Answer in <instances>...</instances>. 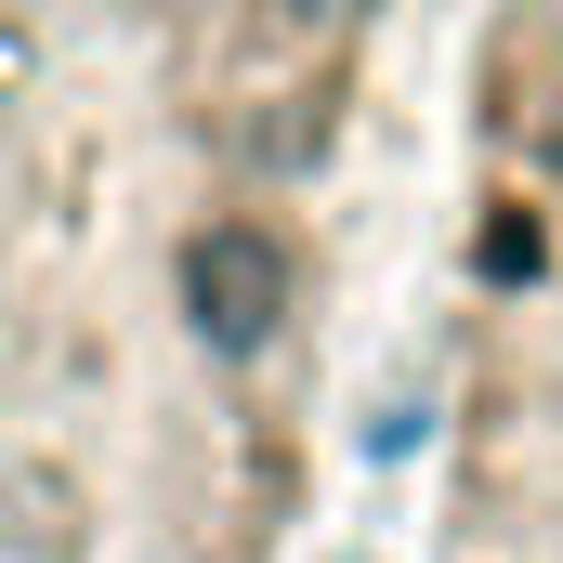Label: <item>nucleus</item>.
<instances>
[{
  "label": "nucleus",
  "instance_id": "nucleus-1",
  "mask_svg": "<svg viewBox=\"0 0 563 563\" xmlns=\"http://www.w3.org/2000/svg\"><path fill=\"white\" fill-rule=\"evenodd\" d=\"M472 563H563V328H538L472 445Z\"/></svg>",
  "mask_w": 563,
  "mask_h": 563
}]
</instances>
